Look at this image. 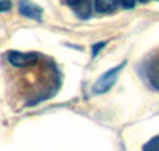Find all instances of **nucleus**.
Instances as JSON below:
<instances>
[{
    "label": "nucleus",
    "instance_id": "f257e3e1",
    "mask_svg": "<svg viewBox=\"0 0 159 151\" xmlns=\"http://www.w3.org/2000/svg\"><path fill=\"white\" fill-rule=\"evenodd\" d=\"M38 61V56L35 53H19V51H10L8 53V62L13 67L18 68H25V67H32Z\"/></svg>",
    "mask_w": 159,
    "mask_h": 151
},
{
    "label": "nucleus",
    "instance_id": "f03ea898",
    "mask_svg": "<svg viewBox=\"0 0 159 151\" xmlns=\"http://www.w3.org/2000/svg\"><path fill=\"white\" fill-rule=\"evenodd\" d=\"M123 65H124V64L111 68V70H108V72H105V73L99 78V81L96 83L94 92H96V94H102V92H105V91H108V89L115 85V81H116V78H118V72L123 68Z\"/></svg>",
    "mask_w": 159,
    "mask_h": 151
},
{
    "label": "nucleus",
    "instance_id": "7ed1b4c3",
    "mask_svg": "<svg viewBox=\"0 0 159 151\" xmlns=\"http://www.w3.org/2000/svg\"><path fill=\"white\" fill-rule=\"evenodd\" d=\"M19 11L24 16L34 18V19H40V15H42V10H40L38 7H35V5H32L29 0H22L21 7H19Z\"/></svg>",
    "mask_w": 159,
    "mask_h": 151
},
{
    "label": "nucleus",
    "instance_id": "20e7f679",
    "mask_svg": "<svg viewBox=\"0 0 159 151\" xmlns=\"http://www.w3.org/2000/svg\"><path fill=\"white\" fill-rule=\"evenodd\" d=\"M116 0H94V8L99 13H110L116 8Z\"/></svg>",
    "mask_w": 159,
    "mask_h": 151
},
{
    "label": "nucleus",
    "instance_id": "39448f33",
    "mask_svg": "<svg viewBox=\"0 0 159 151\" xmlns=\"http://www.w3.org/2000/svg\"><path fill=\"white\" fill-rule=\"evenodd\" d=\"M75 10V13L80 16V18H88V15H89V5H88V0L84 3H81V5H78L76 8H73Z\"/></svg>",
    "mask_w": 159,
    "mask_h": 151
},
{
    "label": "nucleus",
    "instance_id": "423d86ee",
    "mask_svg": "<svg viewBox=\"0 0 159 151\" xmlns=\"http://www.w3.org/2000/svg\"><path fill=\"white\" fill-rule=\"evenodd\" d=\"M118 5H121L123 8H134L137 0H116Z\"/></svg>",
    "mask_w": 159,
    "mask_h": 151
},
{
    "label": "nucleus",
    "instance_id": "0eeeda50",
    "mask_svg": "<svg viewBox=\"0 0 159 151\" xmlns=\"http://www.w3.org/2000/svg\"><path fill=\"white\" fill-rule=\"evenodd\" d=\"M65 2H67L72 8H76L78 5H81V3H84L86 0H65Z\"/></svg>",
    "mask_w": 159,
    "mask_h": 151
},
{
    "label": "nucleus",
    "instance_id": "6e6552de",
    "mask_svg": "<svg viewBox=\"0 0 159 151\" xmlns=\"http://www.w3.org/2000/svg\"><path fill=\"white\" fill-rule=\"evenodd\" d=\"M10 7H11V2H8V0H2L0 2V11H7V10H10Z\"/></svg>",
    "mask_w": 159,
    "mask_h": 151
},
{
    "label": "nucleus",
    "instance_id": "1a4fd4ad",
    "mask_svg": "<svg viewBox=\"0 0 159 151\" xmlns=\"http://www.w3.org/2000/svg\"><path fill=\"white\" fill-rule=\"evenodd\" d=\"M139 2H142V3H147V2H148V0H139Z\"/></svg>",
    "mask_w": 159,
    "mask_h": 151
}]
</instances>
